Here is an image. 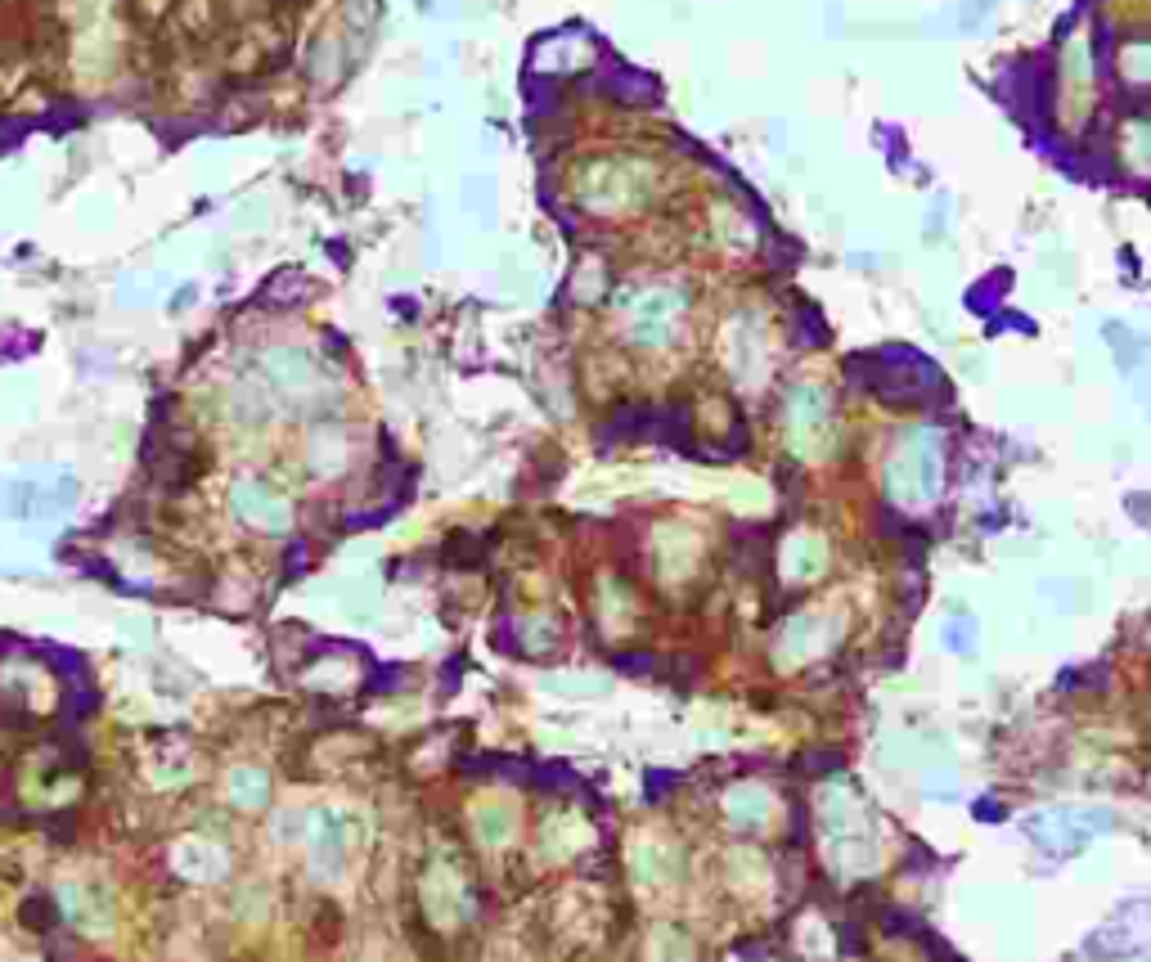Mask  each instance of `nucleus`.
<instances>
[{"instance_id": "nucleus-1", "label": "nucleus", "mask_w": 1151, "mask_h": 962, "mask_svg": "<svg viewBox=\"0 0 1151 962\" xmlns=\"http://www.w3.org/2000/svg\"><path fill=\"white\" fill-rule=\"evenodd\" d=\"M532 787L571 796V792H581V779H576L567 764H536V769H532Z\"/></svg>"}, {"instance_id": "nucleus-2", "label": "nucleus", "mask_w": 1151, "mask_h": 962, "mask_svg": "<svg viewBox=\"0 0 1151 962\" xmlns=\"http://www.w3.org/2000/svg\"><path fill=\"white\" fill-rule=\"evenodd\" d=\"M45 661L59 670V680L86 684V657H81V652H72V648H45Z\"/></svg>"}, {"instance_id": "nucleus-3", "label": "nucleus", "mask_w": 1151, "mask_h": 962, "mask_svg": "<svg viewBox=\"0 0 1151 962\" xmlns=\"http://www.w3.org/2000/svg\"><path fill=\"white\" fill-rule=\"evenodd\" d=\"M90 711H94V689H90V680H86V684H68V693H64V719H68V725L86 719Z\"/></svg>"}, {"instance_id": "nucleus-4", "label": "nucleus", "mask_w": 1151, "mask_h": 962, "mask_svg": "<svg viewBox=\"0 0 1151 962\" xmlns=\"http://www.w3.org/2000/svg\"><path fill=\"white\" fill-rule=\"evenodd\" d=\"M405 680H410L405 665H378L369 675V693H396V689H405Z\"/></svg>"}, {"instance_id": "nucleus-5", "label": "nucleus", "mask_w": 1151, "mask_h": 962, "mask_svg": "<svg viewBox=\"0 0 1151 962\" xmlns=\"http://www.w3.org/2000/svg\"><path fill=\"white\" fill-rule=\"evenodd\" d=\"M446 558H450L455 567H472L477 558H482V540H472V536H463V532H459V536L446 545Z\"/></svg>"}, {"instance_id": "nucleus-6", "label": "nucleus", "mask_w": 1151, "mask_h": 962, "mask_svg": "<svg viewBox=\"0 0 1151 962\" xmlns=\"http://www.w3.org/2000/svg\"><path fill=\"white\" fill-rule=\"evenodd\" d=\"M652 665H657V657H648V652H621L616 657V670H630V675H644Z\"/></svg>"}, {"instance_id": "nucleus-7", "label": "nucleus", "mask_w": 1151, "mask_h": 962, "mask_svg": "<svg viewBox=\"0 0 1151 962\" xmlns=\"http://www.w3.org/2000/svg\"><path fill=\"white\" fill-rule=\"evenodd\" d=\"M302 567H311V549L306 540H293V549H288V575H302Z\"/></svg>"}, {"instance_id": "nucleus-8", "label": "nucleus", "mask_w": 1151, "mask_h": 962, "mask_svg": "<svg viewBox=\"0 0 1151 962\" xmlns=\"http://www.w3.org/2000/svg\"><path fill=\"white\" fill-rule=\"evenodd\" d=\"M14 135L23 139V135H27V122H14V118H5V122H0V144H14Z\"/></svg>"}, {"instance_id": "nucleus-9", "label": "nucleus", "mask_w": 1151, "mask_h": 962, "mask_svg": "<svg viewBox=\"0 0 1151 962\" xmlns=\"http://www.w3.org/2000/svg\"><path fill=\"white\" fill-rule=\"evenodd\" d=\"M648 779H652V783H648V796H652V801H661V792L675 787V774H648Z\"/></svg>"}]
</instances>
